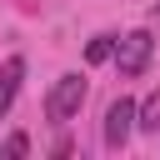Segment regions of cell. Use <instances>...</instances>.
Listing matches in <instances>:
<instances>
[{"label":"cell","mask_w":160,"mask_h":160,"mask_svg":"<svg viewBox=\"0 0 160 160\" xmlns=\"http://www.w3.org/2000/svg\"><path fill=\"white\" fill-rule=\"evenodd\" d=\"M85 105V75H60L55 85H50V95H45V115L55 120V125H65V120H75V110Z\"/></svg>","instance_id":"cell-1"},{"label":"cell","mask_w":160,"mask_h":160,"mask_svg":"<svg viewBox=\"0 0 160 160\" xmlns=\"http://www.w3.org/2000/svg\"><path fill=\"white\" fill-rule=\"evenodd\" d=\"M150 55H155V40H150V30H130V35H120V40H115V70H120L125 80L145 75Z\"/></svg>","instance_id":"cell-2"},{"label":"cell","mask_w":160,"mask_h":160,"mask_svg":"<svg viewBox=\"0 0 160 160\" xmlns=\"http://www.w3.org/2000/svg\"><path fill=\"white\" fill-rule=\"evenodd\" d=\"M140 125V105L130 100V95H115L110 100V110H105V145L110 150H120L125 140H130V130Z\"/></svg>","instance_id":"cell-3"},{"label":"cell","mask_w":160,"mask_h":160,"mask_svg":"<svg viewBox=\"0 0 160 160\" xmlns=\"http://www.w3.org/2000/svg\"><path fill=\"white\" fill-rule=\"evenodd\" d=\"M20 80H25V60L10 55V60L0 65V115H10V105H15V95H20Z\"/></svg>","instance_id":"cell-4"},{"label":"cell","mask_w":160,"mask_h":160,"mask_svg":"<svg viewBox=\"0 0 160 160\" xmlns=\"http://www.w3.org/2000/svg\"><path fill=\"white\" fill-rule=\"evenodd\" d=\"M140 130H145V135H160V90L145 95V105H140Z\"/></svg>","instance_id":"cell-5"},{"label":"cell","mask_w":160,"mask_h":160,"mask_svg":"<svg viewBox=\"0 0 160 160\" xmlns=\"http://www.w3.org/2000/svg\"><path fill=\"white\" fill-rule=\"evenodd\" d=\"M85 60H90V65H100V60H115V35H95V40L85 45Z\"/></svg>","instance_id":"cell-6"},{"label":"cell","mask_w":160,"mask_h":160,"mask_svg":"<svg viewBox=\"0 0 160 160\" xmlns=\"http://www.w3.org/2000/svg\"><path fill=\"white\" fill-rule=\"evenodd\" d=\"M5 150H10V155H25V150H30V140H25V135H10V140H5Z\"/></svg>","instance_id":"cell-7"},{"label":"cell","mask_w":160,"mask_h":160,"mask_svg":"<svg viewBox=\"0 0 160 160\" xmlns=\"http://www.w3.org/2000/svg\"><path fill=\"white\" fill-rule=\"evenodd\" d=\"M0 155H10V150H5V145H0Z\"/></svg>","instance_id":"cell-8"}]
</instances>
